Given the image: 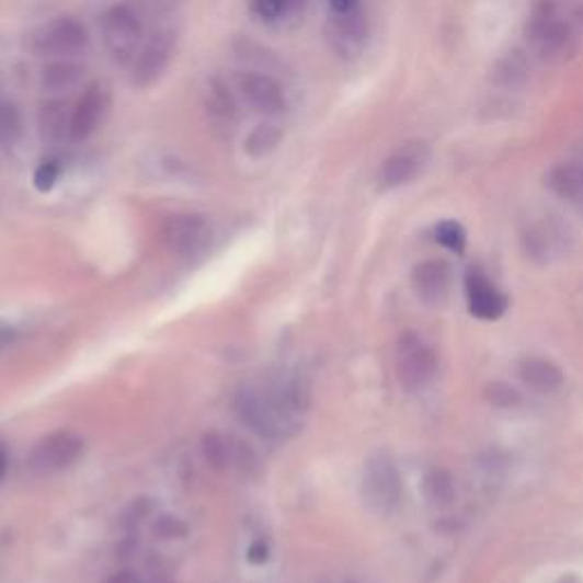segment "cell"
<instances>
[{
	"label": "cell",
	"instance_id": "obj_20",
	"mask_svg": "<svg viewBox=\"0 0 583 583\" xmlns=\"http://www.w3.org/2000/svg\"><path fill=\"white\" fill-rule=\"evenodd\" d=\"M203 101H206V110L210 116L219 122H230L236 119V99H232L230 87L221 78H213L206 87V94H203Z\"/></svg>",
	"mask_w": 583,
	"mask_h": 583
},
{
	"label": "cell",
	"instance_id": "obj_28",
	"mask_svg": "<svg viewBox=\"0 0 583 583\" xmlns=\"http://www.w3.org/2000/svg\"><path fill=\"white\" fill-rule=\"evenodd\" d=\"M485 395H488L490 403L498 405V408H511V405H517L519 403L517 390H513L506 384H492V386H488V392Z\"/></svg>",
	"mask_w": 583,
	"mask_h": 583
},
{
	"label": "cell",
	"instance_id": "obj_9",
	"mask_svg": "<svg viewBox=\"0 0 583 583\" xmlns=\"http://www.w3.org/2000/svg\"><path fill=\"white\" fill-rule=\"evenodd\" d=\"M428 160H431V146L426 141L422 139L405 141L384 162L381 173H378V183H381L384 190H395L413 183L426 169Z\"/></svg>",
	"mask_w": 583,
	"mask_h": 583
},
{
	"label": "cell",
	"instance_id": "obj_25",
	"mask_svg": "<svg viewBox=\"0 0 583 583\" xmlns=\"http://www.w3.org/2000/svg\"><path fill=\"white\" fill-rule=\"evenodd\" d=\"M203 456H206L213 468L221 470L232 460V447L221 433H208L203 437Z\"/></svg>",
	"mask_w": 583,
	"mask_h": 583
},
{
	"label": "cell",
	"instance_id": "obj_19",
	"mask_svg": "<svg viewBox=\"0 0 583 583\" xmlns=\"http://www.w3.org/2000/svg\"><path fill=\"white\" fill-rule=\"evenodd\" d=\"M82 78L84 69L71 60H55L42 69V87L50 94L76 90Z\"/></svg>",
	"mask_w": 583,
	"mask_h": 583
},
{
	"label": "cell",
	"instance_id": "obj_3",
	"mask_svg": "<svg viewBox=\"0 0 583 583\" xmlns=\"http://www.w3.org/2000/svg\"><path fill=\"white\" fill-rule=\"evenodd\" d=\"M363 502L376 515H390L401 502V475L388 454H376L367 460L363 475Z\"/></svg>",
	"mask_w": 583,
	"mask_h": 583
},
{
	"label": "cell",
	"instance_id": "obj_29",
	"mask_svg": "<svg viewBox=\"0 0 583 583\" xmlns=\"http://www.w3.org/2000/svg\"><path fill=\"white\" fill-rule=\"evenodd\" d=\"M153 531L162 538V540H171V538H183L187 534V527L179 519V517H160L156 524H153Z\"/></svg>",
	"mask_w": 583,
	"mask_h": 583
},
{
	"label": "cell",
	"instance_id": "obj_21",
	"mask_svg": "<svg viewBox=\"0 0 583 583\" xmlns=\"http://www.w3.org/2000/svg\"><path fill=\"white\" fill-rule=\"evenodd\" d=\"M281 141H283V130L276 124L265 122V124H258L249 133V137L244 139V151L251 158H265L278 149Z\"/></svg>",
	"mask_w": 583,
	"mask_h": 583
},
{
	"label": "cell",
	"instance_id": "obj_8",
	"mask_svg": "<svg viewBox=\"0 0 583 583\" xmlns=\"http://www.w3.org/2000/svg\"><path fill=\"white\" fill-rule=\"evenodd\" d=\"M164 240L176 255L198 258L210 247L213 226L206 217L194 215V213L173 215L164 224Z\"/></svg>",
	"mask_w": 583,
	"mask_h": 583
},
{
	"label": "cell",
	"instance_id": "obj_10",
	"mask_svg": "<svg viewBox=\"0 0 583 583\" xmlns=\"http://www.w3.org/2000/svg\"><path fill=\"white\" fill-rule=\"evenodd\" d=\"M238 90L242 99L265 116H281L287 110V99L283 87L262 71H244L238 76Z\"/></svg>",
	"mask_w": 583,
	"mask_h": 583
},
{
	"label": "cell",
	"instance_id": "obj_32",
	"mask_svg": "<svg viewBox=\"0 0 583 583\" xmlns=\"http://www.w3.org/2000/svg\"><path fill=\"white\" fill-rule=\"evenodd\" d=\"M105 583H146L141 576H137L135 572H128V570H124V572H116V574H112Z\"/></svg>",
	"mask_w": 583,
	"mask_h": 583
},
{
	"label": "cell",
	"instance_id": "obj_14",
	"mask_svg": "<svg viewBox=\"0 0 583 583\" xmlns=\"http://www.w3.org/2000/svg\"><path fill=\"white\" fill-rule=\"evenodd\" d=\"M451 272L445 260H424L413 270V287L415 295L426 306L443 304L449 295Z\"/></svg>",
	"mask_w": 583,
	"mask_h": 583
},
{
	"label": "cell",
	"instance_id": "obj_1",
	"mask_svg": "<svg viewBox=\"0 0 583 583\" xmlns=\"http://www.w3.org/2000/svg\"><path fill=\"white\" fill-rule=\"evenodd\" d=\"M583 37V0H536L527 39L542 62H563Z\"/></svg>",
	"mask_w": 583,
	"mask_h": 583
},
{
	"label": "cell",
	"instance_id": "obj_23",
	"mask_svg": "<svg viewBox=\"0 0 583 583\" xmlns=\"http://www.w3.org/2000/svg\"><path fill=\"white\" fill-rule=\"evenodd\" d=\"M251 12L265 23H281L289 16H295L304 0H249Z\"/></svg>",
	"mask_w": 583,
	"mask_h": 583
},
{
	"label": "cell",
	"instance_id": "obj_27",
	"mask_svg": "<svg viewBox=\"0 0 583 583\" xmlns=\"http://www.w3.org/2000/svg\"><path fill=\"white\" fill-rule=\"evenodd\" d=\"M62 173V167H60V160L55 158H46L39 162V167L35 169V176H33V183L39 192H50L57 183V179H60Z\"/></svg>",
	"mask_w": 583,
	"mask_h": 583
},
{
	"label": "cell",
	"instance_id": "obj_22",
	"mask_svg": "<svg viewBox=\"0 0 583 583\" xmlns=\"http://www.w3.org/2000/svg\"><path fill=\"white\" fill-rule=\"evenodd\" d=\"M422 490H424L426 502L431 506H435V508H447V506H451V502L456 498L454 481H451V477L445 470H431L424 477Z\"/></svg>",
	"mask_w": 583,
	"mask_h": 583
},
{
	"label": "cell",
	"instance_id": "obj_34",
	"mask_svg": "<svg viewBox=\"0 0 583 583\" xmlns=\"http://www.w3.org/2000/svg\"><path fill=\"white\" fill-rule=\"evenodd\" d=\"M12 340H14V331L5 324H0V348L8 346Z\"/></svg>",
	"mask_w": 583,
	"mask_h": 583
},
{
	"label": "cell",
	"instance_id": "obj_12",
	"mask_svg": "<svg viewBox=\"0 0 583 583\" xmlns=\"http://www.w3.org/2000/svg\"><path fill=\"white\" fill-rule=\"evenodd\" d=\"M173 50V35L162 31L153 35L149 42L141 46L137 57L133 60V82L137 87L153 84L162 71L167 69Z\"/></svg>",
	"mask_w": 583,
	"mask_h": 583
},
{
	"label": "cell",
	"instance_id": "obj_24",
	"mask_svg": "<svg viewBox=\"0 0 583 583\" xmlns=\"http://www.w3.org/2000/svg\"><path fill=\"white\" fill-rule=\"evenodd\" d=\"M25 133L23 114L16 103H0V144L14 149Z\"/></svg>",
	"mask_w": 583,
	"mask_h": 583
},
{
	"label": "cell",
	"instance_id": "obj_13",
	"mask_svg": "<svg viewBox=\"0 0 583 583\" xmlns=\"http://www.w3.org/2000/svg\"><path fill=\"white\" fill-rule=\"evenodd\" d=\"M465 289H468L470 312L479 319H485V322L500 319L508 308V299L492 285V281L481 270L468 272V278H465Z\"/></svg>",
	"mask_w": 583,
	"mask_h": 583
},
{
	"label": "cell",
	"instance_id": "obj_30",
	"mask_svg": "<svg viewBox=\"0 0 583 583\" xmlns=\"http://www.w3.org/2000/svg\"><path fill=\"white\" fill-rule=\"evenodd\" d=\"M137 3L141 8H146L149 12H156V14H167L171 10H176L183 0H137Z\"/></svg>",
	"mask_w": 583,
	"mask_h": 583
},
{
	"label": "cell",
	"instance_id": "obj_16",
	"mask_svg": "<svg viewBox=\"0 0 583 583\" xmlns=\"http://www.w3.org/2000/svg\"><path fill=\"white\" fill-rule=\"evenodd\" d=\"M517 374L524 381V386H529L536 392H557L563 386V369L540 356H527L517 363Z\"/></svg>",
	"mask_w": 583,
	"mask_h": 583
},
{
	"label": "cell",
	"instance_id": "obj_4",
	"mask_svg": "<svg viewBox=\"0 0 583 583\" xmlns=\"http://www.w3.org/2000/svg\"><path fill=\"white\" fill-rule=\"evenodd\" d=\"M31 46L42 57L69 60V57H78L90 48V33H87L82 21L73 16H57L39 27Z\"/></svg>",
	"mask_w": 583,
	"mask_h": 583
},
{
	"label": "cell",
	"instance_id": "obj_31",
	"mask_svg": "<svg viewBox=\"0 0 583 583\" xmlns=\"http://www.w3.org/2000/svg\"><path fill=\"white\" fill-rule=\"evenodd\" d=\"M329 10L331 14H352L361 8V0H329Z\"/></svg>",
	"mask_w": 583,
	"mask_h": 583
},
{
	"label": "cell",
	"instance_id": "obj_36",
	"mask_svg": "<svg viewBox=\"0 0 583 583\" xmlns=\"http://www.w3.org/2000/svg\"><path fill=\"white\" fill-rule=\"evenodd\" d=\"M561 583H579V581H576V579H574V576H570V579H563V581H561Z\"/></svg>",
	"mask_w": 583,
	"mask_h": 583
},
{
	"label": "cell",
	"instance_id": "obj_15",
	"mask_svg": "<svg viewBox=\"0 0 583 583\" xmlns=\"http://www.w3.org/2000/svg\"><path fill=\"white\" fill-rule=\"evenodd\" d=\"M329 37L335 44V50H340L344 55L361 53V48L367 39L365 12L356 10L352 14H331Z\"/></svg>",
	"mask_w": 583,
	"mask_h": 583
},
{
	"label": "cell",
	"instance_id": "obj_11",
	"mask_svg": "<svg viewBox=\"0 0 583 583\" xmlns=\"http://www.w3.org/2000/svg\"><path fill=\"white\" fill-rule=\"evenodd\" d=\"M107 107H110V96L105 87L101 82L87 84L71 114V139L73 141L90 139L103 124Z\"/></svg>",
	"mask_w": 583,
	"mask_h": 583
},
{
	"label": "cell",
	"instance_id": "obj_35",
	"mask_svg": "<svg viewBox=\"0 0 583 583\" xmlns=\"http://www.w3.org/2000/svg\"><path fill=\"white\" fill-rule=\"evenodd\" d=\"M5 470H8V456H5V449L0 447V479H3Z\"/></svg>",
	"mask_w": 583,
	"mask_h": 583
},
{
	"label": "cell",
	"instance_id": "obj_26",
	"mask_svg": "<svg viewBox=\"0 0 583 583\" xmlns=\"http://www.w3.org/2000/svg\"><path fill=\"white\" fill-rule=\"evenodd\" d=\"M435 240L454 253H462L465 244H468V232L458 221L445 219L435 226Z\"/></svg>",
	"mask_w": 583,
	"mask_h": 583
},
{
	"label": "cell",
	"instance_id": "obj_33",
	"mask_svg": "<svg viewBox=\"0 0 583 583\" xmlns=\"http://www.w3.org/2000/svg\"><path fill=\"white\" fill-rule=\"evenodd\" d=\"M267 547L265 545H262V542H258V545H253L251 549H249V559L253 561V563H265L267 561Z\"/></svg>",
	"mask_w": 583,
	"mask_h": 583
},
{
	"label": "cell",
	"instance_id": "obj_5",
	"mask_svg": "<svg viewBox=\"0 0 583 583\" xmlns=\"http://www.w3.org/2000/svg\"><path fill=\"white\" fill-rule=\"evenodd\" d=\"M84 451V441L73 431H53L44 435L27 456V468L39 477L60 475L80 460Z\"/></svg>",
	"mask_w": 583,
	"mask_h": 583
},
{
	"label": "cell",
	"instance_id": "obj_37",
	"mask_svg": "<svg viewBox=\"0 0 583 583\" xmlns=\"http://www.w3.org/2000/svg\"><path fill=\"white\" fill-rule=\"evenodd\" d=\"M348 583H352V581H348Z\"/></svg>",
	"mask_w": 583,
	"mask_h": 583
},
{
	"label": "cell",
	"instance_id": "obj_2",
	"mask_svg": "<svg viewBox=\"0 0 583 583\" xmlns=\"http://www.w3.org/2000/svg\"><path fill=\"white\" fill-rule=\"evenodd\" d=\"M238 413L244 420V424H249L255 433L267 437H278L289 426H295V420L292 418L297 415L283 395H274L258 388H244L238 395Z\"/></svg>",
	"mask_w": 583,
	"mask_h": 583
},
{
	"label": "cell",
	"instance_id": "obj_6",
	"mask_svg": "<svg viewBox=\"0 0 583 583\" xmlns=\"http://www.w3.org/2000/svg\"><path fill=\"white\" fill-rule=\"evenodd\" d=\"M103 42L112 60L133 65L144 42V25L130 5H114L103 16Z\"/></svg>",
	"mask_w": 583,
	"mask_h": 583
},
{
	"label": "cell",
	"instance_id": "obj_7",
	"mask_svg": "<svg viewBox=\"0 0 583 583\" xmlns=\"http://www.w3.org/2000/svg\"><path fill=\"white\" fill-rule=\"evenodd\" d=\"M397 378L408 392L426 388L437 371L433 348L415 333H403L397 342Z\"/></svg>",
	"mask_w": 583,
	"mask_h": 583
},
{
	"label": "cell",
	"instance_id": "obj_17",
	"mask_svg": "<svg viewBox=\"0 0 583 583\" xmlns=\"http://www.w3.org/2000/svg\"><path fill=\"white\" fill-rule=\"evenodd\" d=\"M71 114L65 101H48L39 112V133L48 144H60L71 137Z\"/></svg>",
	"mask_w": 583,
	"mask_h": 583
},
{
	"label": "cell",
	"instance_id": "obj_18",
	"mask_svg": "<svg viewBox=\"0 0 583 583\" xmlns=\"http://www.w3.org/2000/svg\"><path fill=\"white\" fill-rule=\"evenodd\" d=\"M547 187L572 203L583 206V167L579 164H559L549 171Z\"/></svg>",
	"mask_w": 583,
	"mask_h": 583
}]
</instances>
